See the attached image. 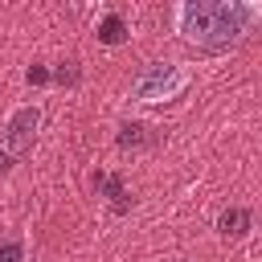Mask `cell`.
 <instances>
[{
  "instance_id": "1",
  "label": "cell",
  "mask_w": 262,
  "mask_h": 262,
  "mask_svg": "<svg viewBox=\"0 0 262 262\" xmlns=\"http://www.w3.org/2000/svg\"><path fill=\"white\" fill-rule=\"evenodd\" d=\"M258 20H262V8L242 0H180L172 12L176 33L205 53L233 49Z\"/></svg>"
},
{
  "instance_id": "2",
  "label": "cell",
  "mask_w": 262,
  "mask_h": 262,
  "mask_svg": "<svg viewBox=\"0 0 262 262\" xmlns=\"http://www.w3.org/2000/svg\"><path fill=\"white\" fill-rule=\"evenodd\" d=\"M188 86V70L184 66H176V61H147L139 74H135V82H131V98L135 102H172L180 90Z\"/></svg>"
},
{
  "instance_id": "3",
  "label": "cell",
  "mask_w": 262,
  "mask_h": 262,
  "mask_svg": "<svg viewBox=\"0 0 262 262\" xmlns=\"http://www.w3.org/2000/svg\"><path fill=\"white\" fill-rule=\"evenodd\" d=\"M41 115H45V111H41L37 102H25V106H16V111L8 115V123H4V131H0V147H4L12 160L33 147L37 127H41Z\"/></svg>"
},
{
  "instance_id": "4",
  "label": "cell",
  "mask_w": 262,
  "mask_h": 262,
  "mask_svg": "<svg viewBox=\"0 0 262 262\" xmlns=\"http://www.w3.org/2000/svg\"><path fill=\"white\" fill-rule=\"evenodd\" d=\"M115 143H119L123 151L156 147V143H160V131H156L151 123H143V119H127V123H119V131H115Z\"/></svg>"
},
{
  "instance_id": "5",
  "label": "cell",
  "mask_w": 262,
  "mask_h": 262,
  "mask_svg": "<svg viewBox=\"0 0 262 262\" xmlns=\"http://www.w3.org/2000/svg\"><path fill=\"white\" fill-rule=\"evenodd\" d=\"M94 188H98V196H106V205L115 213L131 209V192H127V184H123L119 172H94Z\"/></svg>"
},
{
  "instance_id": "6",
  "label": "cell",
  "mask_w": 262,
  "mask_h": 262,
  "mask_svg": "<svg viewBox=\"0 0 262 262\" xmlns=\"http://www.w3.org/2000/svg\"><path fill=\"white\" fill-rule=\"evenodd\" d=\"M250 225H254V213L246 205H229V209L217 213V233L221 237H242V233H250Z\"/></svg>"
},
{
  "instance_id": "7",
  "label": "cell",
  "mask_w": 262,
  "mask_h": 262,
  "mask_svg": "<svg viewBox=\"0 0 262 262\" xmlns=\"http://www.w3.org/2000/svg\"><path fill=\"white\" fill-rule=\"evenodd\" d=\"M98 45H123L127 41V20L119 16V12H106L102 20H98Z\"/></svg>"
},
{
  "instance_id": "8",
  "label": "cell",
  "mask_w": 262,
  "mask_h": 262,
  "mask_svg": "<svg viewBox=\"0 0 262 262\" xmlns=\"http://www.w3.org/2000/svg\"><path fill=\"white\" fill-rule=\"evenodd\" d=\"M49 78H53L57 86H78V82H82V66H78V61H61Z\"/></svg>"
},
{
  "instance_id": "9",
  "label": "cell",
  "mask_w": 262,
  "mask_h": 262,
  "mask_svg": "<svg viewBox=\"0 0 262 262\" xmlns=\"http://www.w3.org/2000/svg\"><path fill=\"white\" fill-rule=\"evenodd\" d=\"M0 262H25V242H0Z\"/></svg>"
},
{
  "instance_id": "10",
  "label": "cell",
  "mask_w": 262,
  "mask_h": 262,
  "mask_svg": "<svg viewBox=\"0 0 262 262\" xmlns=\"http://www.w3.org/2000/svg\"><path fill=\"white\" fill-rule=\"evenodd\" d=\"M25 82H29V86H45V82H49V70H45V66H29V70H25Z\"/></svg>"
},
{
  "instance_id": "11",
  "label": "cell",
  "mask_w": 262,
  "mask_h": 262,
  "mask_svg": "<svg viewBox=\"0 0 262 262\" xmlns=\"http://www.w3.org/2000/svg\"><path fill=\"white\" fill-rule=\"evenodd\" d=\"M12 164H16V160H12V156H8V151H4V147H0V176H4V172H8V168H12Z\"/></svg>"
}]
</instances>
